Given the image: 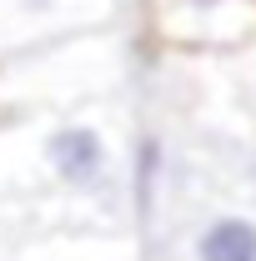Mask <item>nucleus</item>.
Wrapping results in <instances>:
<instances>
[{"mask_svg":"<svg viewBox=\"0 0 256 261\" xmlns=\"http://www.w3.org/2000/svg\"><path fill=\"white\" fill-rule=\"evenodd\" d=\"M116 171V141L100 116H56L35 130V176L56 191L91 196Z\"/></svg>","mask_w":256,"mask_h":261,"instance_id":"1","label":"nucleus"},{"mask_svg":"<svg viewBox=\"0 0 256 261\" xmlns=\"http://www.w3.org/2000/svg\"><path fill=\"white\" fill-rule=\"evenodd\" d=\"M161 40L181 50H236L256 40V0H146Z\"/></svg>","mask_w":256,"mask_h":261,"instance_id":"2","label":"nucleus"},{"mask_svg":"<svg viewBox=\"0 0 256 261\" xmlns=\"http://www.w3.org/2000/svg\"><path fill=\"white\" fill-rule=\"evenodd\" d=\"M111 5L116 0H0V65L70 35H91Z\"/></svg>","mask_w":256,"mask_h":261,"instance_id":"3","label":"nucleus"},{"mask_svg":"<svg viewBox=\"0 0 256 261\" xmlns=\"http://www.w3.org/2000/svg\"><path fill=\"white\" fill-rule=\"evenodd\" d=\"M186 261H256V216L211 211L186 236Z\"/></svg>","mask_w":256,"mask_h":261,"instance_id":"4","label":"nucleus"},{"mask_svg":"<svg viewBox=\"0 0 256 261\" xmlns=\"http://www.w3.org/2000/svg\"><path fill=\"white\" fill-rule=\"evenodd\" d=\"M161 136H141L136 141V161H131V206L136 211H146L151 206V196H156V181H161Z\"/></svg>","mask_w":256,"mask_h":261,"instance_id":"5","label":"nucleus"},{"mask_svg":"<svg viewBox=\"0 0 256 261\" xmlns=\"http://www.w3.org/2000/svg\"><path fill=\"white\" fill-rule=\"evenodd\" d=\"M251 196H256V161H251Z\"/></svg>","mask_w":256,"mask_h":261,"instance_id":"6","label":"nucleus"}]
</instances>
